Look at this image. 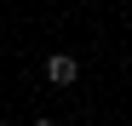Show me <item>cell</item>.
Segmentation results:
<instances>
[{"label": "cell", "instance_id": "7a4b0ae2", "mask_svg": "<svg viewBox=\"0 0 132 126\" xmlns=\"http://www.w3.org/2000/svg\"><path fill=\"white\" fill-rule=\"evenodd\" d=\"M29 126H57V120H52V115H40V120H29Z\"/></svg>", "mask_w": 132, "mask_h": 126}, {"label": "cell", "instance_id": "3957f363", "mask_svg": "<svg viewBox=\"0 0 132 126\" xmlns=\"http://www.w3.org/2000/svg\"><path fill=\"white\" fill-rule=\"evenodd\" d=\"M0 126H12V120H6V115H0Z\"/></svg>", "mask_w": 132, "mask_h": 126}, {"label": "cell", "instance_id": "6da1fadb", "mask_svg": "<svg viewBox=\"0 0 132 126\" xmlns=\"http://www.w3.org/2000/svg\"><path fill=\"white\" fill-rule=\"evenodd\" d=\"M75 80H80L75 52H52V57H46V86H75Z\"/></svg>", "mask_w": 132, "mask_h": 126}]
</instances>
